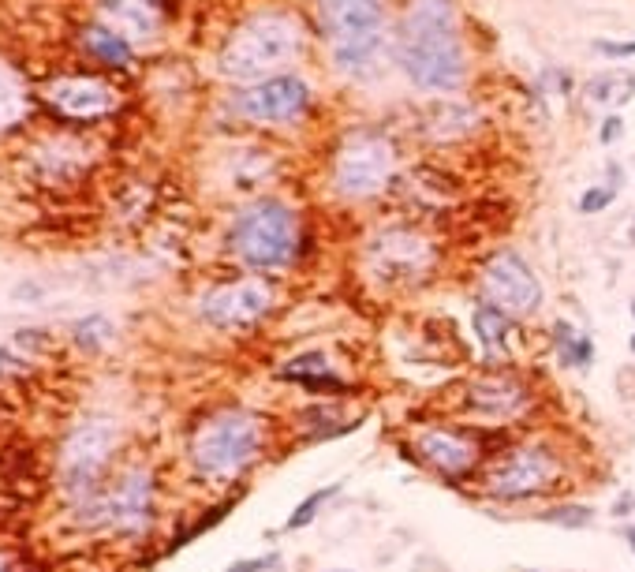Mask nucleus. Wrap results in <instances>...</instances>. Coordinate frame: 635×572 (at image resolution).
I'll return each instance as SVG.
<instances>
[{"label":"nucleus","instance_id":"obj_33","mask_svg":"<svg viewBox=\"0 0 635 572\" xmlns=\"http://www.w3.org/2000/svg\"><path fill=\"white\" fill-rule=\"evenodd\" d=\"M0 572H30L19 554H0Z\"/></svg>","mask_w":635,"mask_h":572},{"label":"nucleus","instance_id":"obj_24","mask_svg":"<svg viewBox=\"0 0 635 572\" xmlns=\"http://www.w3.org/2000/svg\"><path fill=\"white\" fill-rule=\"evenodd\" d=\"M340 494V483H329V487L322 490H314V494H307V498L299 501L296 509H292V516H288V524L284 528L288 531H299V528H307V524H314V516L322 513V505L325 501H333Z\"/></svg>","mask_w":635,"mask_h":572},{"label":"nucleus","instance_id":"obj_15","mask_svg":"<svg viewBox=\"0 0 635 572\" xmlns=\"http://www.w3.org/2000/svg\"><path fill=\"white\" fill-rule=\"evenodd\" d=\"M415 449H419V457L430 464V468H438L441 475H449V479H460L475 468V445L467 434L460 430H449V427H426L419 438H415Z\"/></svg>","mask_w":635,"mask_h":572},{"label":"nucleus","instance_id":"obj_29","mask_svg":"<svg viewBox=\"0 0 635 572\" xmlns=\"http://www.w3.org/2000/svg\"><path fill=\"white\" fill-rule=\"evenodd\" d=\"M12 344L19 348V352H34V348H49L53 337H49L45 329H15Z\"/></svg>","mask_w":635,"mask_h":572},{"label":"nucleus","instance_id":"obj_20","mask_svg":"<svg viewBox=\"0 0 635 572\" xmlns=\"http://www.w3.org/2000/svg\"><path fill=\"white\" fill-rule=\"evenodd\" d=\"M23 116H27V86L8 64H0V131L19 124Z\"/></svg>","mask_w":635,"mask_h":572},{"label":"nucleus","instance_id":"obj_19","mask_svg":"<svg viewBox=\"0 0 635 572\" xmlns=\"http://www.w3.org/2000/svg\"><path fill=\"white\" fill-rule=\"evenodd\" d=\"M632 94H635V75L621 72V68L594 75L591 83H587V98L594 105H624V101H632Z\"/></svg>","mask_w":635,"mask_h":572},{"label":"nucleus","instance_id":"obj_34","mask_svg":"<svg viewBox=\"0 0 635 572\" xmlns=\"http://www.w3.org/2000/svg\"><path fill=\"white\" fill-rule=\"evenodd\" d=\"M632 505H635L632 494H621V498H617V505H613V516H628V509H632Z\"/></svg>","mask_w":635,"mask_h":572},{"label":"nucleus","instance_id":"obj_35","mask_svg":"<svg viewBox=\"0 0 635 572\" xmlns=\"http://www.w3.org/2000/svg\"><path fill=\"white\" fill-rule=\"evenodd\" d=\"M624 543H628V550H632V554H635V524H632V528H628V531H624Z\"/></svg>","mask_w":635,"mask_h":572},{"label":"nucleus","instance_id":"obj_39","mask_svg":"<svg viewBox=\"0 0 635 572\" xmlns=\"http://www.w3.org/2000/svg\"><path fill=\"white\" fill-rule=\"evenodd\" d=\"M340 572H348V569H340Z\"/></svg>","mask_w":635,"mask_h":572},{"label":"nucleus","instance_id":"obj_13","mask_svg":"<svg viewBox=\"0 0 635 572\" xmlns=\"http://www.w3.org/2000/svg\"><path fill=\"white\" fill-rule=\"evenodd\" d=\"M311 101V86L299 75H273L236 94V113L254 124H284L296 120Z\"/></svg>","mask_w":635,"mask_h":572},{"label":"nucleus","instance_id":"obj_22","mask_svg":"<svg viewBox=\"0 0 635 572\" xmlns=\"http://www.w3.org/2000/svg\"><path fill=\"white\" fill-rule=\"evenodd\" d=\"M86 49H90L98 60H105V64H113V68L131 64V42H124L116 30L101 27V23L86 30Z\"/></svg>","mask_w":635,"mask_h":572},{"label":"nucleus","instance_id":"obj_12","mask_svg":"<svg viewBox=\"0 0 635 572\" xmlns=\"http://www.w3.org/2000/svg\"><path fill=\"white\" fill-rule=\"evenodd\" d=\"M482 292L494 307H501L512 318L535 315L538 303H542V285H538L535 270L516 251H497L482 266Z\"/></svg>","mask_w":635,"mask_h":572},{"label":"nucleus","instance_id":"obj_26","mask_svg":"<svg viewBox=\"0 0 635 572\" xmlns=\"http://www.w3.org/2000/svg\"><path fill=\"white\" fill-rule=\"evenodd\" d=\"M30 371H34V363H30L27 352H19L15 344L0 341V386L23 382V378H30Z\"/></svg>","mask_w":635,"mask_h":572},{"label":"nucleus","instance_id":"obj_31","mask_svg":"<svg viewBox=\"0 0 635 572\" xmlns=\"http://www.w3.org/2000/svg\"><path fill=\"white\" fill-rule=\"evenodd\" d=\"M624 135V120L621 116H609L606 124H602V131H598V139H602V143H617V139H621Z\"/></svg>","mask_w":635,"mask_h":572},{"label":"nucleus","instance_id":"obj_36","mask_svg":"<svg viewBox=\"0 0 635 572\" xmlns=\"http://www.w3.org/2000/svg\"><path fill=\"white\" fill-rule=\"evenodd\" d=\"M628 348H632V356H635V333H632V337H628Z\"/></svg>","mask_w":635,"mask_h":572},{"label":"nucleus","instance_id":"obj_11","mask_svg":"<svg viewBox=\"0 0 635 572\" xmlns=\"http://www.w3.org/2000/svg\"><path fill=\"white\" fill-rule=\"evenodd\" d=\"M273 307V288L258 277H243V281H228V285L210 288L198 300V315L202 322L221 333H243L251 329L258 318H266Z\"/></svg>","mask_w":635,"mask_h":572},{"label":"nucleus","instance_id":"obj_28","mask_svg":"<svg viewBox=\"0 0 635 572\" xmlns=\"http://www.w3.org/2000/svg\"><path fill=\"white\" fill-rule=\"evenodd\" d=\"M613 199H617V187H602V184L587 187V191L579 195V214H602Z\"/></svg>","mask_w":635,"mask_h":572},{"label":"nucleus","instance_id":"obj_7","mask_svg":"<svg viewBox=\"0 0 635 572\" xmlns=\"http://www.w3.org/2000/svg\"><path fill=\"white\" fill-rule=\"evenodd\" d=\"M228 247L251 270H284L296 258V214L284 202H254L232 221Z\"/></svg>","mask_w":635,"mask_h":572},{"label":"nucleus","instance_id":"obj_5","mask_svg":"<svg viewBox=\"0 0 635 572\" xmlns=\"http://www.w3.org/2000/svg\"><path fill=\"white\" fill-rule=\"evenodd\" d=\"M262 453V419L243 408L210 415L202 427L191 434L187 460L198 479L228 483L251 468Z\"/></svg>","mask_w":635,"mask_h":572},{"label":"nucleus","instance_id":"obj_14","mask_svg":"<svg viewBox=\"0 0 635 572\" xmlns=\"http://www.w3.org/2000/svg\"><path fill=\"white\" fill-rule=\"evenodd\" d=\"M45 101L71 120H101L116 109V90L90 75H64L45 86Z\"/></svg>","mask_w":635,"mask_h":572},{"label":"nucleus","instance_id":"obj_10","mask_svg":"<svg viewBox=\"0 0 635 572\" xmlns=\"http://www.w3.org/2000/svg\"><path fill=\"white\" fill-rule=\"evenodd\" d=\"M367 270L385 285H415L434 270V244L411 229H385L367 244Z\"/></svg>","mask_w":635,"mask_h":572},{"label":"nucleus","instance_id":"obj_32","mask_svg":"<svg viewBox=\"0 0 635 572\" xmlns=\"http://www.w3.org/2000/svg\"><path fill=\"white\" fill-rule=\"evenodd\" d=\"M606 57H635V42H598Z\"/></svg>","mask_w":635,"mask_h":572},{"label":"nucleus","instance_id":"obj_21","mask_svg":"<svg viewBox=\"0 0 635 572\" xmlns=\"http://www.w3.org/2000/svg\"><path fill=\"white\" fill-rule=\"evenodd\" d=\"M475 337H479L482 348H490V352H501L508 344V329H512V315H505L501 307L494 303H482L475 307Z\"/></svg>","mask_w":635,"mask_h":572},{"label":"nucleus","instance_id":"obj_30","mask_svg":"<svg viewBox=\"0 0 635 572\" xmlns=\"http://www.w3.org/2000/svg\"><path fill=\"white\" fill-rule=\"evenodd\" d=\"M277 561V554H269V558H247V561H236V565H228L225 572H262L269 569Z\"/></svg>","mask_w":635,"mask_h":572},{"label":"nucleus","instance_id":"obj_25","mask_svg":"<svg viewBox=\"0 0 635 572\" xmlns=\"http://www.w3.org/2000/svg\"><path fill=\"white\" fill-rule=\"evenodd\" d=\"M538 520H542V524H553V528H565V531H583L594 524V509L591 505H557V509H546Z\"/></svg>","mask_w":635,"mask_h":572},{"label":"nucleus","instance_id":"obj_16","mask_svg":"<svg viewBox=\"0 0 635 572\" xmlns=\"http://www.w3.org/2000/svg\"><path fill=\"white\" fill-rule=\"evenodd\" d=\"M467 404L486 415V419H512V415H520L531 404V393L523 389V382L508 378V374H486V378H479L471 386Z\"/></svg>","mask_w":635,"mask_h":572},{"label":"nucleus","instance_id":"obj_1","mask_svg":"<svg viewBox=\"0 0 635 572\" xmlns=\"http://www.w3.org/2000/svg\"><path fill=\"white\" fill-rule=\"evenodd\" d=\"M396 45L400 68L419 90H456L464 83V49L452 0H408Z\"/></svg>","mask_w":635,"mask_h":572},{"label":"nucleus","instance_id":"obj_9","mask_svg":"<svg viewBox=\"0 0 635 572\" xmlns=\"http://www.w3.org/2000/svg\"><path fill=\"white\" fill-rule=\"evenodd\" d=\"M561 475V460L546 445H520L486 475V494L497 501H523L550 490Z\"/></svg>","mask_w":635,"mask_h":572},{"label":"nucleus","instance_id":"obj_38","mask_svg":"<svg viewBox=\"0 0 635 572\" xmlns=\"http://www.w3.org/2000/svg\"><path fill=\"white\" fill-rule=\"evenodd\" d=\"M632 240H635V225H632Z\"/></svg>","mask_w":635,"mask_h":572},{"label":"nucleus","instance_id":"obj_37","mask_svg":"<svg viewBox=\"0 0 635 572\" xmlns=\"http://www.w3.org/2000/svg\"><path fill=\"white\" fill-rule=\"evenodd\" d=\"M632 318H635V300H632Z\"/></svg>","mask_w":635,"mask_h":572},{"label":"nucleus","instance_id":"obj_3","mask_svg":"<svg viewBox=\"0 0 635 572\" xmlns=\"http://www.w3.org/2000/svg\"><path fill=\"white\" fill-rule=\"evenodd\" d=\"M120 449V427L105 415H86L71 423L57 445V494L68 509L98 498L109 483V468Z\"/></svg>","mask_w":635,"mask_h":572},{"label":"nucleus","instance_id":"obj_17","mask_svg":"<svg viewBox=\"0 0 635 572\" xmlns=\"http://www.w3.org/2000/svg\"><path fill=\"white\" fill-rule=\"evenodd\" d=\"M101 27L116 30L124 42H142L157 34L154 0H101Z\"/></svg>","mask_w":635,"mask_h":572},{"label":"nucleus","instance_id":"obj_23","mask_svg":"<svg viewBox=\"0 0 635 572\" xmlns=\"http://www.w3.org/2000/svg\"><path fill=\"white\" fill-rule=\"evenodd\" d=\"M553 341L561 348V363H568V367H591L594 344L587 333H576L568 322H557V326H553Z\"/></svg>","mask_w":635,"mask_h":572},{"label":"nucleus","instance_id":"obj_4","mask_svg":"<svg viewBox=\"0 0 635 572\" xmlns=\"http://www.w3.org/2000/svg\"><path fill=\"white\" fill-rule=\"evenodd\" d=\"M303 53V27L288 12H258L243 19L240 27L228 34L225 49H221V75L228 79H262Z\"/></svg>","mask_w":635,"mask_h":572},{"label":"nucleus","instance_id":"obj_8","mask_svg":"<svg viewBox=\"0 0 635 572\" xmlns=\"http://www.w3.org/2000/svg\"><path fill=\"white\" fill-rule=\"evenodd\" d=\"M389 172H393V146L381 135L359 131L340 146L333 161V187L344 199H370L389 184Z\"/></svg>","mask_w":635,"mask_h":572},{"label":"nucleus","instance_id":"obj_6","mask_svg":"<svg viewBox=\"0 0 635 572\" xmlns=\"http://www.w3.org/2000/svg\"><path fill=\"white\" fill-rule=\"evenodd\" d=\"M75 524L86 531H109L120 539H139L150 531L157 516V479L150 468L131 464L120 475H113L98 498L71 509Z\"/></svg>","mask_w":635,"mask_h":572},{"label":"nucleus","instance_id":"obj_2","mask_svg":"<svg viewBox=\"0 0 635 572\" xmlns=\"http://www.w3.org/2000/svg\"><path fill=\"white\" fill-rule=\"evenodd\" d=\"M318 27L333 49V64L352 79H374L389 57L381 0H318Z\"/></svg>","mask_w":635,"mask_h":572},{"label":"nucleus","instance_id":"obj_18","mask_svg":"<svg viewBox=\"0 0 635 572\" xmlns=\"http://www.w3.org/2000/svg\"><path fill=\"white\" fill-rule=\"evenodd\" d=\"M68 341L71 348H79L83 356H101V352L116 341V322L109 315H101V311H90V315L71 322Z\"/></svg>","mask_w":635,"mask_h":572},{"label":"nucleus","instance_id":"obj_27","mask_svg":"<svg viewBox=\"0 0 635 572\" xmlns=\"http://www.w3.org/2000/svg\"><path fill=\"white\" fill-rule=\"evenodd\" d=\"M322 371H329L322 352H307V356H296L292 363H284L281 371H277V378H281V382H299V378H307V374H322Z\"/></svg>","mask_w":635,"mask_h":572}]
</instances>
